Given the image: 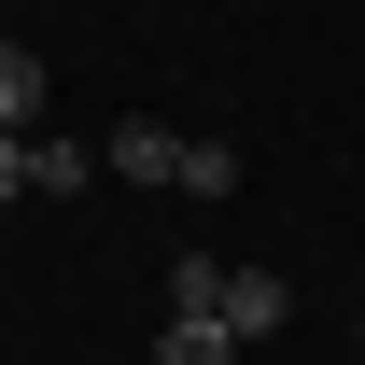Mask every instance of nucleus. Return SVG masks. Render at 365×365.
I'll use <instances>...</instances> for the list:
<instances>
[{"label":"nucleus","mask_w":365,"mask_h":365,"mask_svg":"<svg viewBox=\"0 0 365 365\" xmlns=\"http://www.w3.org/2000/svg\"><path fill=\"white\" fill-rule=\"evenodd\" d=\"M211 309H225V337L253 351V337H281V323H295V281H281V267H225V295H211Z\"/></svg>","instance_id":"1"},{"label":"nucleus","mask_w":365,"mask_h":365,"mask_svg":"<svg viewBox=\"0 0 365 365\" xmlns=\"http://www.w3.org/2000/svg\"><path fill=\"white\" fill-rule=\"evenodd\" d=\"M155 365H239L225 309H169V337H155Z\"/></svg>","instance_id":"4"},{"label":"nucleus","mask_w":365,"mask_h":365,"mask_svg":"<svg viewBox=\"0 0 365 365\" xmlns=\"http://www.w3.org/2000/svg\"><path fill=\"white\" fill-rule=\"evenodd\" d=\"M0 197H29V140H14V127H0Z\"/></svg>","instance_id":"7"},{"label":"nucleus","mask_w":365,"mask_h":365,"mask_svg":"<svg viewBox=\"0 0 365 365\" xmlns=\"http://www.w3.org/2000/svg\"><path fill=\"white\" fill-rule=\"evenodd\" d=\"M43 85H56L43 56H29V43H0V127H14V140H43Z\"/></svg>","instance_id":"2"},{"label":"nucleus","mask_w":365,"mask_h":365,"mask_svg":"<svg viewBox=\"0 0 365 365\" xmlns=\"http://www.w3.org/2000/svg\"><path fill=\"white\" fill-rule=\"evenodd\" d=\"M169 182H182V197H225V182H239V140H182Z\"/></svg>","instance_id":"6"},{"label":"nucleus","mask_w":365,"mask_h":365,"mask_svg":"<svg viewBox=\"0 0 365 365\" xmlns=\"http://www.w3.org/2000/svg\"><path fill=\"white\" fill-rule=\"evenodd\" d=\"M98 155H113V182H169V169H182V140L155 127V113H140V127H113Z\"/></svg>","instance_id":"3"},{"label":"nucleus","mask_w":365,"mask_h":365,"mask_svg":"<svg viewBox=\"0 0 365 365\" xmlns=\"http://www.w3.org/2000/svg\"><path fill=\"white\" fill-rule=\"evenodd\" d=\"M85 182H98V155H85V140H29V197H85Z\"/></svg>","instance_id":"5"}]
</instances>
